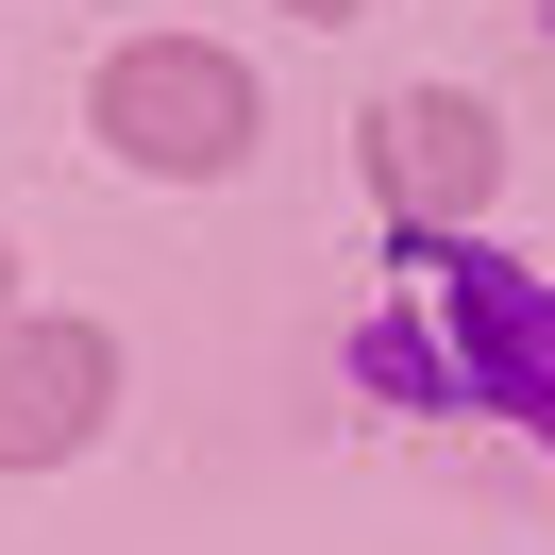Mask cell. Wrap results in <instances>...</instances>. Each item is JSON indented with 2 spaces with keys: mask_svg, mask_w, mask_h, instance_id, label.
Returning a JSON list of instances; mask_svg holds the SVG:
<instances>
[{
  "mask_svg": "<svg viewBox=\"0 0 555 555\" xmlns=\"http://www.w3.org/2000/svg\"><path fill=\"white\" fill-rule=\"evenodd\" d=\"M85 135H118L135 169H236L253 152V68L203 51V35H152V51H118L85 85Z\"/></svg>",
  "mask_w": 555,
  "mask_h": 555,
  "instance_id": "6da1fadb",
  "label": "cell"
},
{
  "mask_svg": "<svg viewBox=\"0 0 555 555\" xmlns=\"http://www.w3.org/2000/svg\"><path fill=\"white\" fill-rule=\"evenodd\" d=\"M118 404V353L102 320H0V472H51V454H85Z\"/></svg>",
  "mask_w": 555,
  "mask_h": 555,
  "instance_id": "7a4b0ae2",
  "label": "cell"
},
{
  "mask_svg": "<svg viewBox=\"0 0 555 555\" xmlns=\"http://www.w3.org/2000/svg\"><path fill=\"white\" fill-rule=\"evenodd\" d=\"M488 169H505V135H488V102H454V85H404V102L371 118V185H387V219H421V236L488 219Z\"/></svg>",
  "mask_w": 555,
  "mask_h": 555,
  "instance_id": "3957f363",
  "label": "cell"
},
{
  "mask_svg": "<svg viewBox=\"0 0 555 555\" xmlns=\"http://www.w3.org/2000/svg\"><path fill=\"white\" fill-rule=\"evenodd\" d=\"M286 17H371V0H286Z\"/></svg>",
  "mask_w": 555,
  "mask_h": 555,
  "instance_id": "277c9868",
  "label": "cell"
},
{
  "mask_svg": "<svg viewBox=\"0 0 555 555\" xmlns=\"http://www.w3.org/2000/svg\"><path fill=\"white\" fill-rule=\"evenodd\" d=\"M0 320H17V253H0Z\"/></svg>",
  "mask_w": 555,
  "mask_h": 555,
  "instance_id": "5b68a950",
  "label": "cell"
}]
</instances>
